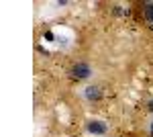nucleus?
I'll use <instances>...</instances> for the list:
<instances>
[{
	"mask_svg": "<svg viewBox=\"0 0 153 137\" xmlns=\"http://www.w3.org/2000/svg\"><path fill=\"white\" fill-rule=\"evenodd\" d=\"M149 111L153 113V100H149Z\"/></svg>",
	"mask_w": 153,
	"mask_h": 137,
	"instance_id": "nucleus-6",
	"label": "nucleus"
},
{
	"mask_svg": "<svg viewBox=\"0 0 153 137\" xmlns=\"http://www.w3.org/2000/svg\"><path fill=\"white\" fill-rule=\"evenodd\" d=\"M84 94H86L88 100H98V98H100V88H96V86H88Z\"/></svg>",
	"mask_w": 153,
	"mask_h": 137,
	"instance_id": "nucleus-3",
	"label": "nucleus"
},
{
	"mask_svg": "<svg viewBox=\"0 0 153 137\" xmlns=\"http://www.w3.org/2000/svg\"><path fill=\"white\" fill-rule=\"evenodd\" d=\"M106 129H108V127H106V123H102V121H88V123H86V131H88V133H92V135H104L106 133Z\"/></svg>",
	"mask_w": 153,
	"mask_h": 137,
	"instance_id": "nucleus-1",
	"label": "nucleus"
},
{
	"mask_svg": "<svg viewBox=\"0 0 153 137\" xmlns=\"http://www.w3.org/2000/svg\"><path fill=\"white\" fill-rule=\"evenodd\" d=\"M145 14H147V19L153 23V4H145Z\"/></svg>",
	"mask_w": 153,
	"mask_h": 137,
	"instance_id": "nucleus-4",
	"label": "nucleus"
},
{
	"mask_svg": "<svg viewBox=\"0 0 153 137\" xmlns=\"http://www.w3.org/2000/svg\"><path fill=\"white\" fill-rule=\"evenodd\" d=\"M151 137H153V123H151Z\"/></svg>",
	"mask_w": 153,
	"mask_h": 137,
	"instance_id": "nucleus-7",
	"label": "nucleus"
},
{
	"mask_svg": "<svg viewBox=\"0 0 153 137\" xmlns=\"http://www.w3.org/2000/svg\"><path fill=\"white\" fill-rule=\"evenodd\" d=\"M71 74L76 76V78H90L92 76V70L88 64H76L74 68H71Z\"/></svg>",
	"mask_w": 153,
	"mask_h": 137,
	"instance_id": "nucleus-2",
	"label": "nucleus"
},
{
	"mask_svg": "<svg viewBox=\"0 0 153 137\" xmlns=\"http://www.w3.org/2000/svg\"><path fill=\"white\" fill-rule=\"evenodd\" d=\"M45 39H49V41H51V39H53V33H51V31H47V33H45Z\"/></svg>",
	"mask_w": 153,
	"mask_h": 137,
	"instance_id": "nucleus-5",
	"label": "nucleus"
}]
</instances>
